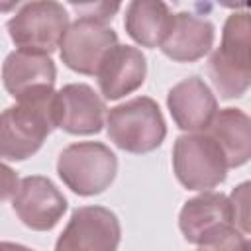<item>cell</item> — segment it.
Returning <instances> with one entry per match:
<instances>
[{"label":"cell","instance_id":"cell-1","mask_svg":"<svg viewBox=\"0 0 251 251\" xmlns=\"http://www.w3.org/2000/svg\"><path fill=\"white\" fill-rule=\"evenodd\" d=\"M182 237L202 249H233L247 243L233 222L229 200L224 192L202 190V194L184 202L178 214Z\"/></svg>","mask_w":251,"mask_h":251},{"label":"cell","instance_id":"cell-2","mask_svg":"<svg viewBox=\"0 0 251 251\" xmlns=\"http://www.w3.org/2000/svg\"><path fill=\"white\" fill-rule=\"evenodd\" d=\"M53 96L55 90L16 100L14 106L0 112V159L25 161L41 149L47 135L55 129Z\"/></svg>","mask_w":251,"mask_h":251},{"label":"cell","instance_id":"cell-3","mask_svg":"<svg viewBox=\"0 0 251 251\" xmlns=\"http://www.w3.org/2000/svg\"><path fill=\"white\" fill-rule=\"evenodd\" d=\"M251 25L245 10L227 16L220 47L212 53L208 73L220 98L231 100L247 92L251 84Z\"/></svg>","mask_w":251,"mask_h":251},{"label":"cell","instance_id":"cell-4","mask_svg":"<svg viewBox=\"0 0 251 251\" xmlns=\"http://www.w3.org/2000/svg\"><path fill=\"white\" fill-rule=\"evenodd\" d=\"M106 129L116 147L133 155L155 151L167 135L161 108L149 96H137L114 106L106 116Z\"/></svg>","mask_w":251,"mask_h":251},{"label":"cell","instance_id":"cell-5","mask_svg":"<svg viewBox=\"0 0 251 251\" xmlns=\"http://www.w3.org/2000/svg\"><path fill=\"white\" fill-rule=\"evenodd\" d=\"M118 173L116 153L100 141L67 145L57 159V175L78 196H94L110 188Z\"/></svg>","mask_w":251,"mask_h":251},{"label":"cell","instance_id":"cell-6","mask_svg":"<svg viewBox=\"0 0 251 251\" xmlns=\"http://www.w3.org/2000/svg\"><path fill=\"white\" fill-rule=\"evenodd\" d=\"M173 171L188 190H212L227 176L226 157L206 131H186L173 145Z\"/></svg>","mask_w":251,"mask_h":251},{"label":"cell","instance_id":"cell-7","mask_svg":"<svg viewBox=\"0 0 251 251\" xmlns=\"http://www.w3.org/2000/svg\"><path fill=\"white\" fill-rule=\"evenodd\" d=\"M69 24V14L61 2L31 0L8 20L6 27L18 49L51 55L59 47Z\"/></svg>","mask_w":251,"mask_h":251},{"label":"cell","instance_id":"cell-8","mask_svg":"<svg viewBox=\"0 0 251 251\" xmlns=\"http://www.w3.org/2000/svg\"><path fill=\"white\" fill-rule=\"evenodd\" d=\"M118 43V33L102 20L80 16L69 24L61 43V61L78 75H96L104 55Z\"/></svg>","mask_w":251,"mask_h":251},{"label":"cell","instance_id":"cell-9","mask_svg":"<svg viewBox=\"0 0 251 251\" xmlns=\"http://www.w3.org/2000/svg\"><path fill=\"white\" fill-rule=\"evenodd\" d=\"M122 227L118 216L104 206H80L71 214L61 231L57 251H114L120 245Z\"/></svg>","mask_w":251,"mask_h":251},{"label":"cell","instance_id":"cell-10","mask_svg":"<svg viewBox=\"0 0 251 251\" xmlns=\"http://www.w3.org/2000/svg\"><path fill=\"white\" fill-rule=\"evenodd\" d=\"M67 198L53 184L51 178L31 175L20 178V184L12 196V208L22 224L33 231L53 229L67 212Z\"/></svg>","mask_w":251,"mask_h":251},{"label":"cell","instance_id":"cell-11","mask_svg":"<svg viewBox=\"0 0 251 251\" xmlns=\"http://www.w3.org/2000/svg\"><path fill=\"white\" fill-rule=\"evenodd\" d=\"M106 104L84 82L65 84L53 96V124L71 135H94L104 126Z\"/></svg>","mask_w":251,"mask_h":251},{"label":"cell","instance_id":"cell-12","mask_svg":"<svg viewBox=\"0 0 251 251\" xmlns=\"http://www.w3.org/2000/svg\"><path fill=\"white\" fill-rule=\"evenodd\" d=\"M55 80L57 69L47 53L16 49L2 63V84L14 100L49 94Z\"/></svg>","mask_w":251,"mask_h":251},{"label":"cell","instance_id":"cell-13","mask_svg":"<svg viewBox=\"0 0 251 251\" xmlns=\"http://www.w3.org/2000/svg\"><path fill=\"white\" fill-rule=\"evenodd\" d=\"M167 108L178 129L204 131L218 112V100L200 76H188L169 90Z\"/></svg>","mask_w":251,"mask_h":251},{"label":"cell","instance_id":"cell-14","mask_svg":"<svg viewBox=\"0 0 251 251\" xmlns=\"http://www.w3.org/2000/svg\"><path fill=\"white\" fill-rule=\"evenodd\" d=\"M147 75V59L141 49L131 45H114L102 59L96 78L100 92L106 100H118L135 92Z\"/></svg>","mask_w":251,"mask_h":251},{"label":"cell","instance_id":"cell-15","mask_svg":"<svg viewBox=\"0 0 251 251\" xmlns=\"http://www.w3.org/2000/svg\"><path fill=\"white\" fill-rule=\"evenodd\" d=\"M214 37L216 27L210 20L190 12H178L171 16L169 29L159 43V49L176 63H194L210 53Z\"/></svg>","mask_w":251,"mask_h":251},{"label":"cell","instance_id":"cell-16","mask_svg":"<svg viewBox=\"0 0 251 251\" xmlns=\"http://www.w3.org/2000/svg\"><path fill=\"white\" fill-rule=\"evenodd\" d=\"M220 145L227 169L241 167L251 157V120L239 108L218 110L204 129Z\"/></svg>","mask_w":251,"mask_h":251},{"label":"cell","instance_id":"cell-17","mask_svg":"<svg viewBox=\"0 0 251 251\" xmlns=\"http://www.w3.org/2000/svg\"><path fill=\"white\" fill-rule=\"evenodd\" d=\"M171 16L173 14L163 0H129L124 27L137 45L155 49L169 29Z\"/></svg>","mask_w":251,"mask_h":251},{"label":"cell","instance_id":"cell-18","mask_svg":"<svg viewBox=\"0 0 251 251\" xmlns=\"http://www.w3.org/2000/svg\"><path fill=\"white\" fill-rule=\"evenodd\" d=\"M67 2L80 16H88V18H94V20L108 22L118 14L124 0H67Z\"/></svg>","mask_w":251,"mask_h":251},{"label":"cell","instance_id":"cell-19","mask_svg":"<svg viewBox=\"0 0 251 251\" xmlns=\"http://www.w3.org/2000/svg\"><path fill=\"white\" fill-rule=\"evenodd\" d=\"M227 200H229L231 216H233L237 229L249 235V182L237 184L227 196Z\"/></svg>","mask_w":251,"mask_h":251},{"label":"cell","instance_id":"cell-20","mask_svg":"<svg viewBox=\"0 0 251 251\" xmlns=\"http://www.w3.org/2000/svg\"><path fill=\"white\" fill-rule=\"evenodd\" d=\"M18 184H20V178H18L16 171L12 167H8L6 163H0V202L12 198Z\"/></svg>","mask_w":251,"mask_h":251},{"label":"cell","instance_id":"cell-21","mask_svg":"<svg viewBox=\"0 0 251 251\" xmlns=\"http://www.w3.org/2000/svg\"><path fill=\"white\" fill-rule=\"evenodd\" d=\"M216 2L229 10H245L247 8V0H216Z\"/></svg>","mask_w":251,"mask_h":251},{"label":"cell","instance_id":"cell-22","mask_svg":"<svg viewBox=\"0 0 251 251\" xmlns=\"http://www.w3.org/2000/svg\"><path fill=\"white\" fill-rule=\"evenodd\" d=\"M24 0H0V12L6 14V12H12L16 6H20Z\"/></svg>","mask_w":251,"mask_h":251},{"label":"cell","instance_id":"cell-23","mask_svg":"<svg viewBox=\"0 0 251 251\" xmlns=\"http://www.w3.org/2000/svg\"><path fill=\"white\" fill-rule=\"evenodd\" d=\"M173 2H175V0H173Z\"/></svg>","mask_w":251,"mask_h":251}]
</instances>
